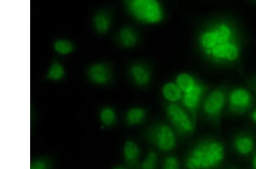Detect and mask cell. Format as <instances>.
<instances>
[{
	"instance_id": "cell-10",
	"label": "cell",
	"mask_w": 256,
	"mask_h": 169,
	"mask_svg": "<svg viewBox=\"0 0 256 169\" xmlns=\"http://www.w3.org/2000/svg\"><path fill=\"white\" fill-rule=\"evenodd\" d=\"M122 156L128 169H140L142 150L138 144L134 140H127L124 144Z\"/></svg>"
},
{
	"instance_id": "cell-16",
	"label": "cell",
	"mask_w": 256,
	"mask_h": 169,
	"mask_svg": "<svg viewBox=\"0 0 256 169\" xmlns=\"http://www.w3.org/2000/svg\"><path fill=\"white\" fill-rule=\"evenodd\" d=\"M162 94L165 100L171 103L181 101L184 94L175 82H168L164 84L162 86Z\"/></svg>"
},
{
	"instance_id": "cell-17",
	"label": "cell",
	"mask_w": 256,
	"mask_h": 169,
	"mask_svg": "<svg viewBox=\"0 0 256 169\" xmlns=\"http://www.w3.org/2000/svg\"><path fill=\"white\" fill-rule=\"evenodd\" d=\"M200 80L190 74L180 73L176 78L175 83L182 90L183 94L190 92Z\"/></svg>"
},
{
	"instance_id": "cell-5",
	"label": "cell",
	"mask_w": 256,
	"mask_h": 169,
	"mask_svg": "<svg viewBox=\"0 0 256 169\" xmlns=\"http://www.w3.org/2000/svg\"><path fill=\"white\" fill-rule=\"evenodd\" d=\"M144 137L148 142L163 152L174 150L177 145L176 132L164 122H156L148 128Z\"/></svg>"
},
{
	"instance_id": "cell-22",
	"label": "cell",
	"mask_w": 256,
	"mask_h": 169,
	"mask_svg": "<svg viewBox=\"0 0 256 169\" xmlns=\"http://www.w3.org/2000/svg\"><path fill=\"white\" fill-rule=\"evenodd\" d=\"M54 48L59 54L66 56L70 54L74 51V46L70 40L60 39L56 40L54 44Z\"/></svg>"
},
{
	"instance_id": "cell-27",
	"label": "cell",
	"mask_w": 256,
	"mask_h": 169,
	"mask_svg": "<svg viewBox=\"0 0 256 169\" xmlns=\"http://www.w3.org/2000/svg\"><path fill=\"white\" fill-rule=\"evenodd\" d=\"M254 84L256 88V76L253 79Z\"/></svg>"
},
{
	"instance_id": "cell-19",
	"label": "cell",
	"mask_w": 256,
	"mask_h": 169,
	"mask_svg": "<svg viewBox=\"0 0 256 169\" xmlns=\"http://www.w3.org/2000/svg\"><path fill=\"white\" fill-rule=\"evenodd\" d=\"M54 160L50 156H36L31 160L30 169H53Z\"/></svg>"
},
{
	"instance_id": "cell-18",
	"label": "cell",
	"mask_w": 256,
	"mask_h": 169,
	"mask_svg": "<svg viewBox=\"0 0 256 169\" xmlns=\"http://www.w3.org/2000/svg\"><path fill=\"white\" fill-rule=\"evenodd\" d=\"M98 116L101 123L106 127H112L117 122V114L112 107H103L99 112Z\"/></svg>"
},
{
	"instance_id": "cell-24",
	"label": "cell",
	"mask_w": 256,
	"mask_h": 169,
	"mask_svg": "<svg viewBox=\"0 0 256 169\" xmlns=\"http://www.w3.org/2000/svg\"><path fill=\"white\" fill-rule=\"evenodd\" d=\"M250 119L256 124V108H254L250 113Z\"/></svg>"
},
{
	"instance_id": "cell-11",
	"label": "cell",
	"mask_w": 256,
	"mask_h": 169,
	"mask_svg": "<svg viewBox=\"0 0 256 169\" xmlns=\"http://www.w3.org/2000/svg\"><path fill=\"white\" fill-rule=\"evenodd\" d=\"M129 75L132 82L138 86H146L150 83L152 72L150 67L142 62H135L129 68Z\"/></svg>"
},
{
	"instance_id": "cell-20",
	"label": "cell",
	"mask_w": 256,
	"mask_h": 169,
	"mask_svg": "<svg viewBox=\"0 0 256 169\" xmlns=\"http://www.w3.org/2000/svg\"><path fill=\"white\" fill-rule=\"evenodd\" d=\"M65 76V70L62 64L58 61H54L47 73L48 80L58 81L62 80Z\"/></svg>"
},
{
	"instance_id": "cell-2",
	"label": "cell",
	"mask_w": 256,
	"mask_h": 169,
	"mask_svg": "<svg viewBox=\"0 0 256 169\" xmlns=\"http://www.w3.org/2000/svg\"><path fill=\"white\" fill-rule=\"evenodd\" d=\"M224 144L216 138H207L196 142L185 158L186 169H216L224 163Z\"/></svg>"
},
{
	"instance_id": "cell-9",
	"label": "cell",
	"mask_w": 256,
	"mask_h": 169,
	"mask_svg": "<svg viewBox=\"0 0 256 169\" xmlns=\"http://www.w3.org/2000/svg\"><path fill=\"white\" fill-rule=\"evenodd\" d=\"M89 80L93 84L103 86L110 83L112 78V69L104 62H98L90 65L88 69Z\"/></svg>"
},
{
	"instance_id": "cell-3",
	"label": "cell",
	"mask_w": 256,
	"mask_h": 169,
	"mask_svg": "<svg viewBox=\"0 0 256 169\" xmlns=\"http://www.w3.org/2000/svg\"><path fill=\"white\" fill-rule=\"evenodd\" d=\"M125 4L132 17L142 24H158L164 18V8L156 0H130Z\"/></svg>"
},
{
	"instance_id": "cell-12",
	"label": "cell",
	"mask_w": 256,
	"mask_h": 169,
	"mask_svg": "<svg viewBox=\"0 0 256 169\" xmlns=\"http://www.w3.org/2000/svg\"><path fill=\"white\" fill-rule=\"evenodd\" d=\"M233 146L239 155L248 156L254 150L256 143L254 138L251 135L241 134L234 138Z\"/></svg>"
},
{
	"instance_id": "cell-1",
	"label": "cell",
	"mask_w": 256,
	"mask_h": 169,
	"mask_svg": "<svg viewBox=\"0 0 256 169\" xmlns=\"http://www.w3.org/2000/svg\"><path fill=\"white\" fill-rule=\"evenodd\" d=\"M242 40L236 23L228 19H218L208 24L198 36V45L204 56L210 51L234 41Z\"/></svg>"
},
{
	"instance_id": "cell-21",
	"label": "cell",
	"mask_w": 256,
	"mask_h": 169,
	"mask_svg": "<svg viewBox=\"0 0 256 169\" xmlns=\"http://www.w3.org/2000/svg\"><path fill=\"white\" fill-rule=\"evenodd\" d=\"M158 156L154 150L148 152L146 158L140 164V169H158Z\"/></svg>"
},
{
	"instance_id": "cell-25",
	"label": "cell",
	"mask_w": 256,
	"mask_h": 169,
	"mask_svg": "<svg viewBox=\"0 0 256 169\" xmlns=\"http://www.w3.org/2000/svg\"><path fill=\"white\" fill-rule=\"evenodd\" d=\"M252 168L254 169H256V154L254 156L252 160Z\"/></svg>"
},
{
	"instance_id": "cell-15",
	"label": "cell",
	"mask_w": 256,
	"mask_h": 169,
	"mask_svg": "<svg viewBox=\"0 0 256 169\" xmlns=\"http://www.w3.org/2000/svg\"><path fill=\"white\" fill-rule=\"evenodd\" d=\"M93 24L98 34H104L110 30L112 26V18L108 12H98L94 16Z\"/></svg>"
},
{
	"instance_id": "cell-23",
	"label": "cell",
	"mask_w": 256,
	"mask_h": 169,
	"mask_svg": "<svg viewBox=\"0 0 256 169\" xmlns=\"http://www.w3.org/2000/svg\"><path fill=\"white\" fill-rule=\"evenodd\" d=\"M162 169H180L178 159L174 156H169L162 162Z\"/></svg>"
},
{
	"instance_id": "cell-14",
	"label": "cell",
	"mask_w": 256,
	"mask_h": 169,
	"mask_svg": "<svg viewBox=\"0 0 256 169\" xmlns=\"http://www.w3.org/2000/svg\"><path fill=\"white\" fill-rule=\"evenodd\" d=\"M146 116L147 111L142 107H132L125 114V123L128 126H137L146 121Z\"/></svg>"
},
{
	"instance_id": "cell-4",
	"label": "cell",
	"mask_w": 256,
	"mask_h": 169,
	"mask_svg": "<svg viewBox=\"0 0 256 169\" xmlns=\"http://www.w3.org/2000/svg\"><path fill=\"white\" fill-rule=\"evenodd\" d=\"M228 90L225 84L220 86L206 94L202 102V113L214 126H218L220 124L222 115L226 106Z\"/></svg>"
},
{
	"instance_id": "cell-6",
	"label": "cell",
	"mask_w": 256,
	"mask_h": 169,
	"mask_svg": "<svg viewBox=\"0 0 256 169\" xmlns=\"http://www.w3.org/2000/svg\"><path fill=\"white\" fill-rule=\"evenodd\" d=\"M254 97L250 90L245 86H238L228 90L226 108L234 116H242L252 109Z\"/></svg>"
},
{
	"instance_id": "cell-26",
	"label": "cell",
	"mask_w": 256,
	"mask_h": 169,
	"mask_svg": "<svg viewBox=\"0 0 256 169\" xmlns=\"http://www.w3.org/2000/svg\"><path fill=\"white\" fill-rule=\"evenodd\" d=\"M113 169H128L126 167L123 166H115Z\"/></svg>"
},
{
	"instance_id": "cell-7",
	"label": "cell",
	"mask_w": 256,
	"mask_h": 169,
	"mask_svg": "<svg viewBox=\"0 0 256 169\" xmlns=\"http://www.w3.org/2000/svg\"><path fill=\"white\" fill-rule=\"evenodd\" d=\"M166 114L176 134L182 137H188L194 133L196 124L182 106L177 103L169 102L166 107Z\"/></svg>"
},
{
	"instance_id": "cell-13",
	"label": "cell",
	"mask_w": 256,
	"mask_h": 169,
	"mask_svg": "<svg viewBox=\"0 0 256 169\" xmlns=\"http://www.w3.org/2000/svg\"><path fill=\"white\" fill-rule=\"evenodd\" d=\"M118 40L124 48H133L138 43L139 36L138 32L130 26H124L120 30L118 34Z\"/></svg>"
},
{
	"instance_id": "cell-8",
	"label": "cell",
	"mask_w": 256,
	"mask_h": 169,
	"mask_svg": "<svg viewBox=\"0 0 256 169\" xmlns=\"http://www.w3.org/2000/svg\"><path fill=\"white\" fill-rule=\"evenodd\" d=\"M208 90V86L200 81L190 92L184 94L180 101L182 106L190 115L196 124L202 102Z\"/></svg>"
}]
</instances>
